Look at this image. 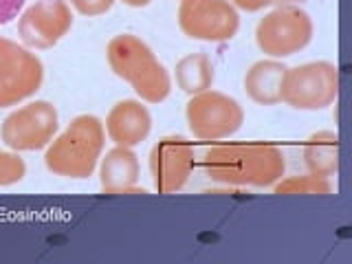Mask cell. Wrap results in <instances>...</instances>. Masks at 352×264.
Here are the masks:
<instances>
[{
	"label": "cell",
	"mask_w": 352,
	"mask_h": 264,
	"mask_svg": "<svg viewBox=\"0 0 352 264\" xmlns=\"http://www.w3.org/2000/svg\"><path fill=\"white\" fill-rule=\"evenodd\" d=\"M203 170L212 181L236 187H271L286 172L284 152L269 141L220 143L205 152Z\"/></svg>",
	"instance_id": "obj_1"
},
{
	"label": "cell",
	"mask_w": 352,
	"mask_h": 264,
	"mask_svg": "<svg viewBox=\"0 0 352 264\" xmlns=\"http://www.w3.org/2000/svg\"><path fill=\"white\" fill-rule=\"evenodd\" d=\"M106 143V128L95 115L75 117L60 137H55L44 152V165L55 176L64 179H88Z\"/></svg>",
	"instance_id": "obj_2"
},
{
	"label": "cell",
	"mask_w": 352,
	"mask_h": 264,
	"mask_svg": "<svg viewBox=\"0 0 352 264\" xmlns=\"http://www.w3.org/2000/svg\"><path fill=\"white\" fill-rule=\"evenodd\" d=\"M106 58L113 73L128 82L143 102L161 104L172 91L168 69L141 38L121 33L108 42Z\"/></svg>",
	"instance_id": "obj_3"
},
{
	"label": "cell",
	"mask_w": 352,
	"mask_h": 264,
	"mask_svg": "<svg viewBox=\"0 0 352 264\" xmlns=\"http://www.w3.org/2000/svg\"><path fill=\"white\" fill-rule=\"evenodd\" d=\"M313 20L302 7L282 5L269 11L256 27L258 49L273 60L300 53L313 40Z\"/></svg>",
	"instance_id": "obj_4"
},
{
	"label": "cell",
	"mask_w": 352,
	"mask_h": 264,
	"mask_svg": "<svg viewBox=\"0 0 352 264\" xmlns=\"http://www.w3.org/2000/svg\"><path fill=\"white\" fill-rule=\"evenodd\" d=\"M339 69L333 62H306L286 69L282 102L295 110H322L339 97Z\"/></svg>",
	"instance_id": "obj_5"
},
{
	"label": "cell",
	"mask_w": 352,
	"mask_h": 264,
	"mask_svg": "<svg viewBox=\"0 0 352 264\" xmlns=\"http://www.w3.org/2000/svg\"><path fill=\"white\" fill-rule=\"evenodd\" d=\"M187 126L192 135L201 141H220L227 139L245 124V110L234 97L218 91H205L192 95L185 108Z\"/></svg>",
	"instance_id": "obj_6"
},
{
	"label": "cell",
	"mask_w": 352,
	"mask_h": 264,
	"mask_svg": "<svg viewBox=\"0 0 352 264\" xmlns=\"http://www.w3.org/2000/svg\"><path fill=\"white\" fill-rule=\"evenodd\" d=\"M44 80V66L36 53L0 36V108L16 106L36 95Z\"/></svg>",
	"instance_id": "obj_7"
},
{
	"label": "cell",
	"mask_w": 352,
	"mask_h": 264,
	"mask_svg": "<svg viewBox=\"0 0 352 264\" xmlns=\"http://www.w3.org/2000/svg\"><path fill=\"white\" fill-rule=\"evenodd\" d=\"M58 110L49 102H31L14 110L0 128V139H3L11 150L16 152H33L47 148L55 139L58 132Z\"/></svg>",
	"instance_id": "obj_8"
},
{
	"label": "cell",
	"mask_w": 352,
	"mask_h": 264,
	"mask_svg": "<svg viewBox=\"0 0 352 264\" xmlns=\"http://www.w3.org/2000/svg\"><path fill=\"white\" fill-rule=\"evenodd\" d=\"M179 27L192 40L227 42L238 33L240 18L229 0H183Z\"/></svg>",
	"instance_id": "obj_9"
},
{
	"label": "cell",
	"mask_w": 352,
	"mask_h": 264,
	"mask_svg": "<svg viewBox=\"0 0 352 264\" xmlns=\"http://www.w3.org/2000/svg\"><path fill=\"white\" fill-rule=\"evenodd\" d=\"M194 146L185 137L172 135L154 143L150 152V172L159 194H176L187 185L194 170Z\"/></svg>",
	"instance_id": "obj_10"
},
{
	"label": "cell",
	"mask_w": 352,
	"mask_h": 264,
	"mask_svg": "<svg viewBox=\"0 0 352 264\" xmlns=\"http://www.w3.org/2000/svg\"><path fill=\"white\" fill-rule=\"evenodd\" d=\"M73 27V14L66 0H38L18 20L20 40L29 49L55 47Z\"/></svg>",
	"instance_id": "obj_11"
},
{
	"label": "cell",
	"mask_w": 352,
	"mask_h": 264,
	"mask_svg": "<svg viewBox=\"0 0 352 264\" xmlns=\"http://www.w3.org/2000/svg\"><path fill=\"white\" fill-rule=\"evenodd\" d=\"M104 128L115 146L135 148L148 139L152 130V115L137 99H124L110 108Z\"/></svg>",
	"instance_id": "obj_12"
},
{
	"label": "cell",
	"mask_w": 352,
	"mask_h": 264,
	"mask_svg": "<svg viewBox=\"0 0 352 264\" xmlns=\"http://www.w3.org/2000/svg\"><path fill=\"white\" fill-rule=\"evenodd\" d=\"M139 174V157L132 148L115 146L104 159H99V183L104 194H148L146 187H137Z\"/></svg>",
	"instance_id": "obj_13"
},
{
	"label": "cell",
	"mask_w": 352,
	"mask_h": 264,
	"mask_svg": "<svg viewBox=\"0 0 352 264\" xmlns=\"http://www.w3.org/2000/svg\"><path fill=\"white\" fill-rule=\"evenodd\" d=\"M286 66L278 60H260L245 73V91L260 106H275L282 102Z\"/></svg>",
	"instance_id": "obj_14"
},
{
	"label": "cell",
	"mask_w": 352,
	"mask_h": 264,
	"mask_svg": "<svg viewBox=\"0 0 352 264\" xmlns=\"http://www.w3.org/2000/svg\"><path fill=\"white\" fill-rule=\"evenodd\" d=\"M304 165L308 174L330 179L339 172V135L330 130L313 132L304 143Z\"/></svg>",
	"instance_id": "obj_15"
},
{
	"label": "cell",
	"mask_w": 352,
	"mask_h": 264,
	"mask_svg": "<svg viewBox=\"0 0 352 264\" xmlns=\"http://www.w3.org/2000/svg\"><path fill=\"white\" fill-rule=\"evenodd\" d=\"M176 84L187 95L205 93L214 84V64L205 53H190L176 64Z\"/></svg>",
	"instance_id": "obj_16"
},
{
	"label": "cell",
	"mask_w": 352,
	"mask_h": 264,
	"mask_svg": "<svg viewBox=\"0 0 352 264\" xmlns=\"http://www.w3.org/2000/svg\"><path fill=\"white\" fill-rule=\"evenodd\" d=\"M275 194H317V196H326L333 194V183L324 176H315V174H304V176H286L280 179L273 185Z\"/></svg>",
	"instance_id": "obj_17"
},
{
	"label": "cell",
	"mask_w": 352,
	"mask_h": 264,
	"mask_svg": "<svg viewBox=\"0 0 352 264\" xmlns=\"http://www.w3.org/2000/svg\"><path fill=\"white\" fill-rule=\"evenodd\" d=\"M27 165L18 152H3L0 150V187L16 185L25 179Z\"/></svg>",
	"instance_id": "obj_18"
},
{
	"label": "cell",
	"mask_w": 352,
	"mask_h": 264,
	"mask_svg": "<svg viewBox=\"0 0 352 264\" xmlns=\"http://www.w3.org/2000/svg\"><path fill=\"white\" fill-rule=\"evenodd\" d=\"M71 5L84 16H102L115 5V0H71Z\"/></svg>",
	"instance_id": "obj_19"
},
{
	"label": "cell",
	"mask_w": 352,
	"mask_h": 264,
	"mask_svg": "<svg viewBox=\"0 0 352 264\" xmlns=\"http://www.w3.org/2000/svg\"><path fill=\"white\" fill-rule=\"evenodd\" d=\"M25 7V0H0V25H9Z\"/></svg>",
	"instance_id": "obj_20"
},
{
	"label": "cell",
	"mask_w": 352,
	"mask_h": 264,
	"mask_svg": "<svg viewBox=\"0 0 352 264\" xmlns=\"http://www.w3.org/2000/svg\"><path fill=\"white\" fill-rule=\"evenodd\" d=\"M229 3L242 11H262L264 7L273 5L275 0H229Z\"/></svg>",
	"instance_id": "obj_21"
},
{
	"label": "cell",
	"mask_w": 352,
	"mask_h": 264,
	"mask_svg": "<svg viewBox=\"0 0 352 264\" xmlns=\"http://www.w3.org/2000/svg\"><path fill=\"white\" fill-rule=\"evenodd\" d=\"M124 5H128V7H135V9H141V7H148L152 0H121Z\"/></svg>",
	"instance_id": "obj_22"
},
{
	"label": "cell",
	"mask_w": 352,
	"mask_h": 264,
	"mask_svg": "<svg viewBox=\"0 0 352 264\" xmlns=\"http://www.w3.org/2000/svg\"><path fill=\"white\" fill-rule=\"evenodd\" d=\"M181 3H183V0H181Z\"/></svg>",
	"instance_id": "obj_23"
}]
</instances>
